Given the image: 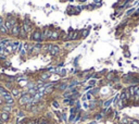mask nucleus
I'll use <instances>...</instances> for the list:
<instances>
[{
  "label": "nucleus",
  "mask_w": 139,
  "mask_h": 124,
  "mask_svg": "<svg viewBox=\"0 0 139 124\" xmlns=\"http://www.w3.org/2000/svg\"><path fill=\"white\" fill-rule=\"evenodd\" d=\"M33 101V96L28 95L26 92L22 93V96L19 98V101H17V103H19V106H22V107H24L26 103L28 102H32Z\"/></svg>",
  "instance_id": "1"
},
{
  "label": "nucleus",
  "mask_w": 139,
  "mask_h": 124,
  "mask_svg": "<svg viewBox=\"0 0 139 124\" xmlns=\"http://www.w3.org/2000/svg\"><path fill=\"white\" fill-rule=\"evenodd\" d=\"M41 34H42V32L40 31L39 28H36L35 31H33L31 33V35L28 36V38L31 40H34V41L41 42Z\"/></svg>",
  "instance_id": "2"
},
{
  "label": "nucleus",
  "mask_w": 139,
  "mask_h": 124,
  "mask_svg": "<svg viewBox=\"0 0 139 124\" xmlns=\"http://www.w3.org/2000/svg\"><path fill=\"white\" fill-rule=\"evenodd\" d=\"M20 27H21V22L17 20V22L13 25V27H12V31H11V33H10V35H11V36H13V37H16V38H19Z\"/></svg>",
  "instance_id": "3"
},
{
  "label": "nucleus",
  "mask_w": 139,
  "mask_h": 124,
  "mask_svg": "<svg viewBox=\"0 0 139 124\" xmlns=\"http://www.w3.org/2000/svg\"><path fill=\"white\" fill-rule=\"evenodd\" d=\"M11 120V113L0 111V122L2 123H9Z\"/></svg>",
  "instance_id": "4"
},
{
  "label": "nucleus",
  "mask_w": 139,
  "mask_h": 124,
  "mask_svg": "<svg viewBox=\"0 0 139 124\" xmlns=\"http://www.w3.org/2000/svg\"><path fill=\"white\" fill-rule=\"evenodd\" d=\"M22 24H23V26H24L25 31L27 32V34L32 33V22L28 17H25L23 21H22Z\"/></svg>",
  "instance_id": "5"
},
{
  "label": "nucleus",
  "mask_w": 139,
  "mask_h": 124,
  "mask_svg": "<svg viewBox=\"0 0 139 124\" xmlns=\"http://www.w3.org/2000/svg\"><path fill=\"white\" fill-rule=\"evenodd\" d=\"M27 38H28V34H27V32H26V31H25V28H24L23 24H22V22H21V27H20L19 39H22V40H24V39H27Z\"/></svg>",
  "instance_id": "6"
},
{
  "label": "nucleus",
  "mask_w": 139,
  "mask_h": 124,
  "mask_svg": "<svg viewBox=\"0 0 139 124\" xmlns=\"http://www.w3.org/2000/svg\"><path fill=\"white\" fill-rule=\"evenodd\" d=\"M10 93H11V95L13 96L14 99H15V98H17V99H19V98L22 96V92H21V89H20V88H17V87H14L13 89H12Z\"/></svg>",
  "instance_id": "7"
},
{
  "label": "nucleus",
  "mask_w": 139,
  "mask_h": 124,
  "mask_svg": "<svg viewBox=\"0 0 139 124\" xmlns=\"http://www.w3.org/2000/svg\"><path fill=\"white\" fill-rule=\"evenodd\" d=\"M3 86L7 90H9V92H11V90L15 87V86H14V82H11V81H4Z\"/></svg>",
  "instance_id": "8"
},
{
  "label": "nucleus",
  "mask_w": 139,
  "mask_h": 124,
  "mask_svg": "<svg viewBox=\"0 0 139 124\" xmlns=\"http://www.w3.org/2000/svg\"><path fill=\"white\" fill-rule=\"evenodd\" d=\"M1 111H3V112H8V113H11L12 111H13V106H9V105H4L2 106L1 108Z\"/></svg>",
  "instance_id": "9"
},
{
  "label": "nucleus",
  "mask_w": 139,
  "mask_h": 124,
  "mask_svg": "<svg viewBox=\"0 0 139 124\" xmlns=\"http://www.w3.org/2000/svg\"><path fill=\"white\" fill-rule=\"evenodd\" d=\"M42 49V44L41 42H37V44L33 45V52H38Z\"/></svg>",
  "instance_id": "10"
},
{
  "label": "nucleus",
  "mask_w": 139,
  "mask_h": 124,
  "mask_svg": "<svg viewBox=\"0 0 139 124\" xmlns=\"http://www.w3.org/2000/svg\"><path fill=\"white\" fill-rule=\"evenodd\" d=\"M60 52V48L58 47V46H55V45H53V46H52V49L50 50V52L49 54L51 55H58Z\"/></svg>",
  "instance_id": "11"
},
{
  "label": "nucleus",
  "mask_w": 139,
  "mask_h": 124,
  "mask_svg": "<svg viewBox=\"0 0 139 124\" xmlns=\"http://www.w3.org/2000/svg\"><path fill=\"white\" fill-rule=\"evenodd\" d=\"M50 76H51V74H50L49 72H45L44 74L40 75V80L44 81V82H46V81L49 80V77H50Z\"/></svg>",
  "instance_id": "12"
},
{
  "label": "nucleus",
  "mask_w": 139,
  "mask_h": 124,
  "mask_svg": "<svg viewBox=\"0 0 139 124\" xmlns=\"http://www.w3.org/2000/svg\"><path fill=\"white\" fill-rule=\"evenodd\" d=\"M0 35H2V36H7V35H9V32H8V29H7L6 25H3V26L0 27Z\"/></svg>",
  "instance_id": "13"
},
{
  "label": "nucleus",
  "mask_w": 139,
  "mask_h": 124,
  "mask_svg": "<svg viewBox=\"0 0 139 124\" xmlns=\"http://www.w3.org/2000/svg\"><path fill=\"white\" fill-rule=\"evenodd\" d=\"M20 44H21V41H19V40H14V41H13V45H12V48H13V54L17 51Z\"/></svg>",
  "instance_id": "14"
},
{
  "label": "nucleus",
  "mask_w": 139,
  "mask_h": 124,
  "mask_svg": "<svg viewBox=\"0 0 139 124\" xmlns=\"http://www.w3.org/2000/svg\"><path fill=\"white\" fill-rule=\"evenodd\" d=\"M60 38V34L58 32H52L51 37H50V40H57Z\"/></svg>",
  "instance_id": "15"
},
{
  "label": "nucleus",
  "mask_w": 139,
  "mask_h": 124,
  "mask_svg": "<svg viewBox=\"0 0 139 124\" xmlns=\"http://www.w3.org/2000/svg\"><path fill=\"white\" fill-rule=\"evenodd\" d=\"M52 46H53V45H51V44L45 45V46H42V49H41V50H44V51H48V52H50V50L52 49Z\"/></svg>",
  "instance_id": "16"
},
{
  "label": "nucleus",
  "mask_w": 139,
  "mask_h": 124,
  "mask_svg": "<svg viewBox=\"0 0 139 124\" xmlns=\"http://www.w3.org/2000/svg\"><path fill=\"white\" fill-rule=\"evenodd\" d=\"M57 87L59 88V90H61V92H63V90H65L67 87H69V86H67L66 84H64V83H62V84H59V85H58Z\"/></svg>",
  "instance_id": "17"
},
{
  "label": "nucleus",
  "mask_w": 139,
  "mask_h": 124,
  "mask_svg": "<svg viewBox=\"0 0 139 124\" xmlns=\"http://www.w3.org/2000/svg\"><path fill=\"white\" fill-rule=\"evenodd\" d=\"M128 92H129L131 97H134V96H135V86H129V88H128Z\"/></svg>",
  "instance_id": "18"
},
{
  "label": "nucleus",
  "mask_w": 139,
  "mask_h": 124,
  "mask_svg": "<svg viewBox=\"0 0 139 124\" xmlns=\"http://www.w3.org/2000/svg\"><path fill=\"white\" fill-rule=\"evenodd\" d=\"M121 124H129V119L128 118H123L122 120H121Z\"/></svg>",
  "instance_id": "19"
},
{
  "label": "nucleus",
  "mask_w": 139,
  "mask_h": 124,
  "mask_svg": "<svg viewBox=\"0 0 139 124\" xmlns=\"http://www.w3.org/2000/svg\"><path fill=\"white\" fill-rule=\"evenodd\" d=\"M17 118H21V119L25 118V113H24V111H22V110L17 111Z\"/></svg>",
  "instance_id": "20"
},
{
  "label": "nucleus",
  "mask_w": 139,
  "mask_h": 124,
  "mask_svg": "<svg viewBox=\"0 0 139 124\" xmlns=\"http://www.w3.org/2000/svg\"><path fill=\"white\" fill-rule=\"evenodd\" d=\"M111 102H112V99H110V100H107V101H105L104 103H103V107H104L105 109H107V108L109 107V106L111 105Z\"/></svg>",
  "instance_id": "21"
},
{
  "label": "nucleus",
  "mask_w": 139,
  "mask_h": 124,
  "mask_svg": "<svg viewBox=\"0 0 139 124\" xmlns=\"http://www.w3.org/2000/svg\"><path fill=\"white\" fill-rule=\"evenodd\" d=\"M75 113H71V115H70V118H69V121L70 122H74V120H75Z\"/></svg>",
  "instance_id": "22"
},
{
  "label": "nucleus",
  "mask_w": 139,
  "mask_h": 124,
  "mask_svg": "<svg viewBox=\"0 0 139 124\" xmlns=\"http://www.w3.org/2000/svg\"><path fill=\"white\" fill-rule=\"evenodd\" d=\"M129 124H139V121L135 119H129Z\"/></svg>",
  "instance_id": "23"
},
{
  "label": "nucleus",
  "mask_w": 139,
  "mask_h": 124,
  "mask_svg": "<svg viewBox=\"0 0 139 124\" xmlns=\"http://www.w3.org/2000/svg\"><path fill=\"white\" fill-rule=\"evenodd\" d=\"M3 25H4V16L0 15V27L3 26Z\"/></svg>",
  "instance_id": "24"
},
{
  "label": "nucleus",
  "mask_w": 139,
  "mask_h": 124,
  "mask_svg": "<svg viewBox=\"0 0 139 124\" xmlns=\"http://www.w3.org/2000/svg\"><path fill=\"white\" fill-rule=\"evenodd\" d=\"M77 38V32H74L72 34V36H71V40H74V39H76Z\"/></svg>",
  "instance_id": "25"
},
{
  "label": "nucleus",
  "mask_w": 139,
  "mask_h": 124,
  "mask_svg": "<svg viewBox=\"0 0 139 124\" xmlns=\"http://www.w3.org/2000/svg\"><path fill=\"white\" fill-rule=\"evenodd\" d=\"M2 65H3L4 68H10V67H11V63H10L9 61H7V60H6V61H4V63H3Z\"/></svg>",
  "instance_id": "26"
},
{
  "label": "nucleus",
  "mask_w": 139,
  "mask_h": 124,
  "mask_svg": "<svg viewBox=\"0 0 139 124\" xmlns=\"http://www.w3.org/2000/svg\"><path fill=\"white\" fill-rule=\"evenodd\" d=\"M65 74H66V71L65 69H61V72H60V76H65Z\"/></svg>",
  "instance_id": "27"
},
{
  "label": "nucleus",
  "mask_w": 139,
  "mask_h": 124,
  "mask_svg": "<svg viewBox=\"0 0 139 124\" xmlns=\"http://www.w3.org/2000/svg\"><path fill=\"white\" fill-rule=\"evenodd\" d=\"M134 11H135V9H130V10H128V11H127V13H126V14H127V15H129V14H131V13H133V12Z\"/></svg>",
  "instance_id": "28"
},
{
  "label": "nucleus",
  "mask_w": 139,
  "mask_h": 124,
  "mask_svg": "<svg viewBox=\"0 0 139 124\" xmlns=\"http://www.w3.org/2000/svg\"><path fill=\"white\" fill-rule=\"evenodd\" d=\"M52 105H53L54 108H59V103H58L57 101H53V102H52Z\"/></svg>",
  "instance_id": "29"
},
{
  "label": "nucleus",
  "mask_w": 139,
  "mask_h": 124,
  "mask_svg": "<svg viewBox=\"0 0 139 124\" xmlns=\"http://www.w3.org/2000/svg\"><path fill=\"white\" fill-rule=\"evenodd\" d=\"M95 118H96V120H100V119H102V114H97Z\"/></svg>",
  "instance_id": "30"
},
{
  "label": "nucleus",
  "mask_w": 139,
  "mask_h": 124,
  "mask_svg": "<svg viewBox=\"0 0 139 124\" xmlns=\"http://www.w3.org/2000/svg\"><path fill=\"white\" fill-rule=\"evenodd\" d=\"M89 85H90V86L96 85V81H90V82H89Z\"/></svg>",
  "instance_id": "31"
},
{
  "label": "nucleus",
  "mask_w": 139,
  "mask_h": 124,
  "mask_svg": "<svg viewBox=\"0 0 139 124\" xmlns=\"http://www.w3.org/2000/svg\"><path fill=\"white\" fill-rule=\"evenodd\" d=\"M62 119H63V121H66V115H65V113H62Z\"/></svg>",
  "instance_id": "32"
},
{
  "label": "nucleus",
  "mask_w": 139,
  "mask_h": 124,
  "mask_svg": "<svg viewBox=\"0 0 139 124\" xmlns=\"http://www.w3.org/2000/svg\"><path fill=\"white\" fill-rule=\"evenodd\" d=\"M88 35V31H84V34H83V37H86Z\"/></svg>",
  "instance_id": "33"
},
{
  "label": "nucleus",
  "mask_w": 139,
  "mask_h": 124,
  "mask_svg": "<svg viewBox=\"0 0 139 124\" xmlns=\"http://www.w3.org/2000/svg\"><path fill=\"white\" fill-rule=\"evenodd\" d=\"M84 107H85V108H89V105H88V103H86V102H85V103H84Z\"/></svg>",
  "instance_id": "34"
},
{
  "label": "nucleus",
  "mask_w": 139,
  "mask_h": 124,
  "mask_svg": "<svg viewBox=\"0 0 139 124\" xmlns=\"http://www.w3.org/2000/svg\"><path fill=\"white\" fill-rule=\"evenodd\" d=\"M0 124H7V123H2V122H0Z\"/></svg>",
  "instance_id": "35"
},
{
  "label": "nucleus",
  "mask_w": 139,
  "mask_h": 124,
  "mask_svg": "<svg viewBox=\"0 0 139 124\" xmlns=\"http://www.w3.org/2000/svg\"><path fill=\"white\" fill-rule=\"evenodd\" d=\"M89 124H95V122H91V123H89Z\"/></svg>",
  "instance_id": "36"
},
{
  "label": "nucleus",
  "mask_w": 139,
  "mask_h": 124,
  "mask_svg": "<svg viewBox=\"0 0 139 124\" xmlns=\"http://www.w3.org/2000/svg\"><path fill=\"white\" fill-rule=\"evenodd\" d=\"M137 14H139V10H138V11H137Z\"/></svg>",
  "instance_id": "37"
},
{
  "label": "nucleus",
  "mask_w": 139,
  "mask_h": 124,
  "mask_svg": "<svg viewBox=\"0 0 139 124\" xmlns=\"http://www.w3.org/2000/svg\"><path fill=\"white\" fill-rule=\"evenodd\" d=\"M7 124H13V123H7Z\"/></svg>",
  "instance_id": "38"
}]
</instances>
